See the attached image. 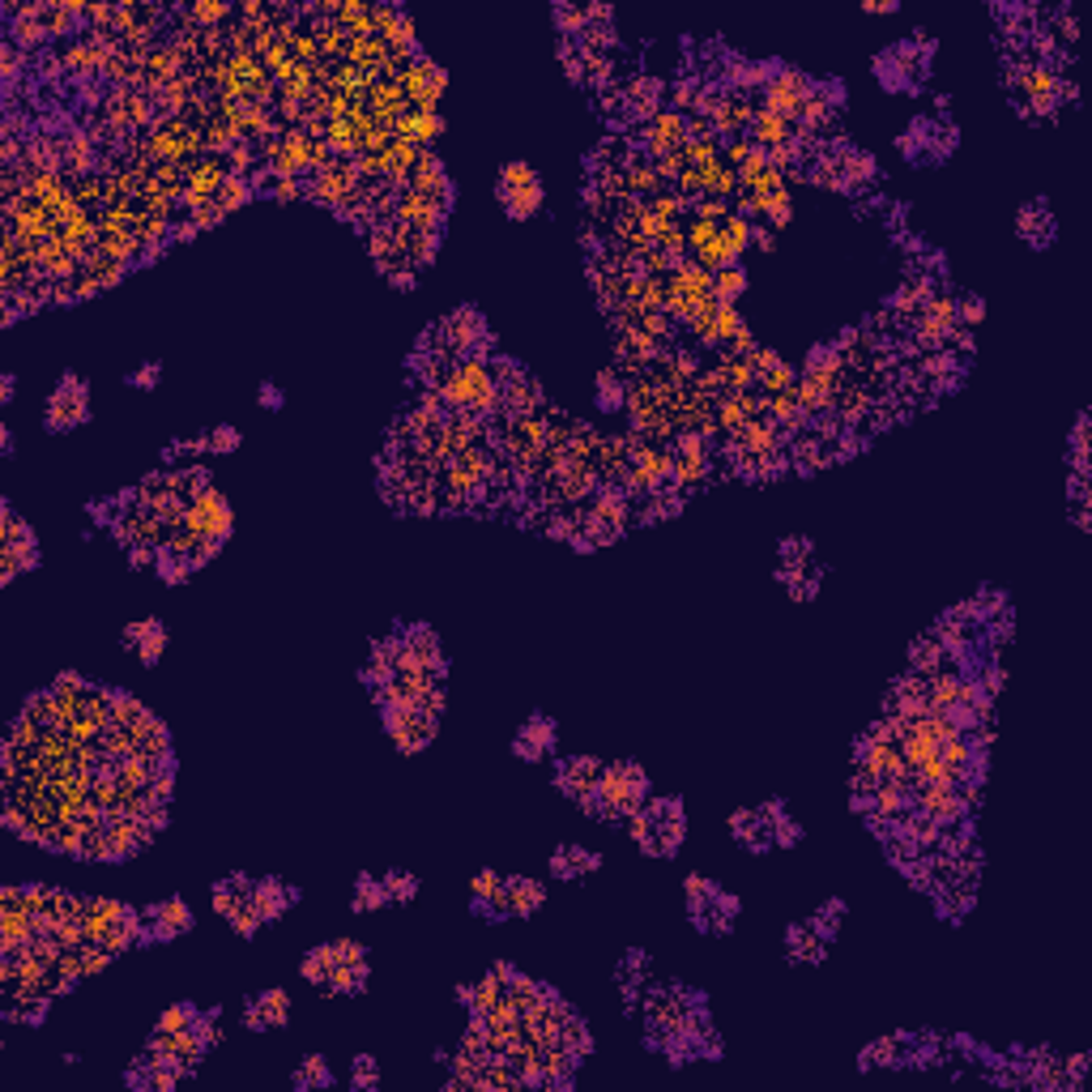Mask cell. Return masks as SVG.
Wrapping results in <instances>:
<instances>
[{"mask_svg":"<svg viewBox=\"0 0 1092 1092\" xmlns=\"http://www.w3.org/2000/svg\"><path fill=\"white\" fill-rule=\"evenodd\" d=\"M146 922H154V935H179L193 926V913L184 909V900H167V905L146 909Z\"/></svg>","mask_w":1092,"mask_h":1092,"instance_id":"cell-12","label":"cell"},{"mask_svg":"<svg viewBox=\"0 0 1092 1092\" xmlns=\"http://www.w3.org/2000/svg\"><path fill=\"white\" fill-rule=\"evenodd\" d=\"M129 384H141V389H154L158 384V363H146L141 371H133L129 376Z\"/></svg>","mask_w":1092,"mask_h":1092,"instance_id":"cell-22","label":"cell"},{"mask_svg":"<svg viewBox=\"0 0 1092 1092\" xmlns=\"http://www.w3.org/2000/svg\"><path fill=\"white\" fill-rule=\"evenodd\" d=\"M815 94V82L798 69H786V73L769 77L764 86V107L759 112H772V116H786V120H798V112L806 107V99Z\"/></svg>","mask_w":1092,"mask_h":1092,"instance_id":"cell-4","label":"cell"},{"mask_svg":"<svg viewBox=\"0 0 1092 1092\" xmlns=\"http://www.w3.org/2000/svg\"><path fill=\"white\" fill-rule=\"evenodd\" d=\"M163 623H154V619H146V623H133L129 628V645H137V653H141V662H154L158 653H163Z\"/></svg>","mask_w":1092,"mask_h":1092,"instance_id":"cell-13","label":"cell"},{"mask_svg":"<svg viewBox=\"0 0 1092 1092\" xmlns=\"http://www.w3.org/2000/svg\"><path fill=\"white\" fill-rule=\"evenodd\" d=\"M414 875H384V892H389L393 900H410L414 897Z\"/></svg>","mask_w":1092,"mask_h":1092,"instance_id":"cell-20","label":"cell"},{"mask_svg":"<svg viewBox=\"0 0 1092 1092\" xmlns=\"http://www.w3.org/2000/svg\"><path fill=\"white\" fill-rule=\"evenodd\" d=\"M640 798H645V772H640L636 764L602 769V777H598V798H593V803H602L606 819H615V815H636Z\"/></svg>","mask_w":1092,"mask_h":1092,"instance_id":"cell-2","label":"cell"},{"mask_svg":"<svg viewBox=\"0 0 1092 1092\" xmlns=\"http://www.w3.org/2000/svg\"><path fill=\"white\" fill-rule=\"evenodd\" d=\"M500 201L512 218H534L538 213V205H542V184H538L529 163H508V167L500 171Z\"/></svg>","mask_w":1092,"mask_h":1092,"instance_id":"cell-3","label":"cell"},{"mask_svg":"<svg viewBox=\"0 0 1092 1092\" xmlns=\"http://www.w3.org/2000/svg\"><path fill=\"white\" fill-rule=\"evenodd\" d=\"M598 777H602V764L598 759H568L564 764V789L572 798H581L585 806H593V798H598Z\"/></svg>","mask_w":1092,"mask_h":1092,"instance_id":"cell-9","label":"cell"},{"mask_svg":"<svg viewBox=\"0 0 1092 1092\" xmlns=\"http://www.w3.org/2000/svg\"><path fill=\"white\" fill-rule=\"evenodd\" d=\"M376 1080H380V1075L371 1071V1058L363 1054V1058H359V1071H354V1084H376Z\"/></svg>","mask_w":1092,"mask_h":1092,"instance_id":"cell-24","label":"cell"},{"mask_svg":"<svg viewBox=\"0 0 1092 1092\" xmlns=\"http://www.w3.org/2000/svg\"><path fill=\"white\" fill-rule=\"evenodd\" d=\"M384 900H389V892H384V880L371 883L367 875H363L359 892H354V909H376V905H384Z\"/></svg>","mask_w":1092,"mask_h":1092,"instance_id":"cell-16","label":"cell"},{"mask_svg":"<svg viewBox=\"0 0 1092 1092\" xmlns=\"http://www.w3.org/2000/svg\"><path fill=\"white\" fill-rule=\"evenodd\" d=\"M747 133H751V146L756 149H777V146H786V141H794V120H786V116H772V112H756L751 116V124H747Z\"/></svg>","mask_w":1092,"mask_h":1092,"instance_id":"cell-8","label":"cell"},{"mask_svg":"<svg viewBox=\"0 0 1092 1092\" xmlns=\"http://www.w3.org/2000/svg\"><path fill=\"white\" fill-rule=\"evenodd\" d=\"M0 555H5V581H13V576L22 572V568H35V538L26 534V525H22L13 512H5V546H0Z\"/></svg>","mask_w":1092,"mask_h":1092,"instance_id":"cell-6","label":"cell"},{"mask_svg":"<svg viewBox=\"0 0 1092 1092\" xmlns=\"http://www.w3.org/2000/svg\"><path fill=\"white\" fill-rule=\"evenodd\" d=\"M645 146H648V154H675V149H683L687 146V120H683V112H658L653 120H648V129H645Z\"/></svg>","mask_w":1092,"mask_h":1092,"instance_id":"cell-7","label":"cell"},{"mask_svg":"<svg viewBox=\"0 0 1092 1092\" xmlns=\"http://www.w3.org/2000/svg\"><path fill=\"white\" fill-rule=\"evenodd\" d=\"M252 196V184H248V176H231L223 184V193H218V210L223 213H231V210H240L243 201Z\"/></svg>","mask_w":1092,"mask_h":1092,"instance_id":"cell-15","label":"cell"},{"mask_svg":"<svg viewBox=\"0 0 1092 1092\" xmlns=\"http://www.w3.org/2000/svg\"><path fill=\"white\" fill-rule=\"evenodd\" d=\"M86 384L77 376H65L56 384V393H52V401H47V427L52 431H65V427H77L86 418Z\"/></svg>","mask_w":1092,"mask_h":1092,"instance_id":"cell-5","label":"cell"},{"mask_svg":"<svg viewBox=\"0 0 1092 1092\" xmlns=\"http://www.w3.org/2000/svg\"><path fill=\"white\" fill-rule=\"evenodd\" d=\"M287 1020H290V999L282 991L260 994V999L248 1007V1024L252 1028H282Z\"/></svg>","mask_w":1092,"mask_h":1092,"instance_id":"cell-10","label":"cell"},{"mask_svg":"<svg viewBox=\"0 0 1092 1092\" xmlns=\"http://www.w3.org/2000/svg\"><path fill=\"white\" fill-rule=\"evenodd\" d=\"M240 445V431L235 427H218L213 435H205V448H213V453H226V448Z\"/></svg>","mask_w":1092,"mask_h":1092,"instance_id":"cell-21","label":"cell"},{"mask_svg":"<svg viewBox=\"0 0 1092 1092\" xmlns=\"http://www.w3.org/2000/svg\"><path fill=\"white\" fill-rule=\"evenodd\" d=\"M542 905V883L534 880H504V913H534Z\"/></svg>","mask_w":1092,"mask_h":1092,"instance_id":"cell-11","label":"cell"},{"mask_svg":"<svg viewBox=\"0 0 1092 1092\" xmlns=\"http://www.w3.org/2000/svg\"><path fill=\"white\" fill-rule=\"evenodd\" d=\"M960 307V320H981V299H964V304H956Z\"/></svg>","mask_w":1092,"mask_h":1092,"instance_id":"cell-23","label":"cell"},{"mask_svg":"<svg viewBox=\"0 0 1092 1092\" xmlns=\"http://www.w3.org/2000/svg\"><path fill=\"white\" fill-rule=\"evenodd\" d=\"M184 1028H196V1011L193 1007H171V1011H163V1020H158V1033H184Z\"/></svg>","mask_w":1092,"mask_h":1092,"instance_id":"cell-17","label":"cell"},{"mask_svg":"<svg viewBox=\"0 0 1092 1092\" xmlns=\"http://www.w3.org/2000/svg\"><path fill=\"white\" fill-rule=\"evenodd\" d=\"M329 1080H334V1075L324 1071L320 1058H307V1063L295 1071V1084H299V1088H304V1084H329Z\"/></svg>","mask_w":1092,"mask_h":1092,"instance_id":"cell-19","label":"cell"},{"mask_svg":"<svg viewBox=\"0 0 1092 1092\" xmlns=\"http://www.w3.org/2000/svg\"><path fill=\"white\" fill-rule=\"evenodd\" d=\"M260 401H265V406H278L282 393H278V389H269V384H265V389H260Z\"/></svg>","mask_w":1092,"mask_h":1092,"instance_id":"cell-25","label":"cell"},{"mask_svg":"<svg viewBox=\"0 0 1092 1092\" xmlns=\"http://www.w3.org/2000/svg\"><path fill=\"white\" fill-rule=\"evenodd\" d=\"M747 290V273L742 269H717L713 273V299L717 304H734Z\"/></svg>","mask_w":1092,"mask_h":1092,"instance_id":"cell-14","label":"cell"},{"mask_svg":"<svg viewBox=\"0 0 1092 1092\" xmlns=\"http://www.w3.org/2000/svg\"><path fill=\"white\" fill-rule=\"evenodd\" d=\"M184 525H188V534L201 542V551H205V559L218 551V542L226 538V529H231V504L218 495V491H201L193 504H188V512H184Z\"/></svg>","mask_w":1092,"mask_h":1092,"instance_id":"cell-1","label":"cell"},{"mask_svg":"<svg viewBox=\"0 0 1092 1092\" xmlns=\"http://www.w3.org/2000/svg\"><path fill=\"white\" fill-rule=\"evenodd\" d=\"M188 18L201 22V26H213V22L231 18V9H226V5H218V0H201V5H193V9H188Z\"/></svg>","mask_w":1092,"mask_h":1092,"instance_id":"cell-18","label":"cell"}]
</instances>
